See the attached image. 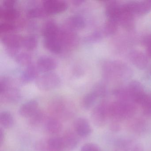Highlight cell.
<instances>
[{"label":"cell","instance_id":"obj_1","mask_svg":"<svg viewBox=\"0 0 151 151\" xmlns=\"http://www.w3.org/2000/svg\"><path fill=\"white\" fill-rule=\"evenodd\" d=\"M109 116L119 121L131 118L136 114V107L131 101H118L109 105Z\"/></svg>","mask_w":151,"mask_h":151},{"label":"cell","instance_id":"obj_2","mask_svg":"<svg viewBox=\"0 0 151 151\" xmlns=\"http://www.w3.org/2000/svg\"><path fill=\"white\" fill-rule=\"evenodd\" d=\"M35 82L36 86L40 90L49 91L59 87L60 85L61 79L56 73L48 72L39 76Z\"/></svg>","mask_w":151,"mask_h":151},{"label":"cell","instance_id":"obj_3","mask_svg":"<svg viewBox=\"0 0 151 151\" xmlns=\"http://www.w3.org/2000/svg\"><path fill=\"white\" fill-rule=\"evenodd\" d=\"M109 105L102 102L96 106L92 111V121L96 126L101 127L105 125L109 116Z\"/></svg>","mask_w":151,"mask_h":151},{"label":"cell","instance_id":"obj_4","mask_svg":"<svg viewBox=\"0 0 151 151\" xmlns=\"http://www.w3.org/2000/svg\"><path fill=\"white\" fill-rule=\"evenodd\" d=\"M103 71L106 77L113 76H124L128 69L125 65L117 61L107 62L103 64Z\"/></svg>","mask_w":151,"mask_h":151},{"label":"cell","instance_id":"obj_5","mask_svg":"<svg viewBox=\"0 0 151 151\" xmlns=\"http://www.w3.org/2000/svg\"><path fill=\"white\" fill-rule=\"evenodd\" d=\"M42 7L47 14H55L66 11L68 5L60 0H46L43 2Z\"/></svg>","mask_w":151,"mask_h":151},{"label":"cell","instance_id":"obj_6","mask_svg":"<svg viewBox=\"0 0 151 151\" xmlns=\"http://www.w3.org/2000/svg\"><path fill=\"white\" fill-rule=\"evenodd\" d=\"M1 40L7 49H20L22 46L23 37L19 34L7 33L3 34Z\"/></svg>","mask_w":151,"mask_h":151},{"label":"cell","instance_id":"obj_7","mask_svg":"<svg viewBox=\"0 0 151 151\" xmlns=\"http://www.w3.org/2000/svg\"><path fill=\"white\" fill-rule=\"evenodd\" d=\"M124 8L132 14L144 15L148 13L151 10L150 1L145 2H132L124 5Z\"/></svg>","mask_w":151,"mask_h":151},{"label":"cell","instance_id":"obj_8","mask_svg":"<svg viewBox=\"0 0 151 151\" xmlns=\"http://www.w3.org/2000/svg\"><path fill=\"white\" fill-rule=\"evenodd\" d=\"M127 89L132 101L139 104L146 93L141 84L137 81H132L130 83Z\"/></svg>","mask_w":151,"mask_h":151},{"label":"cell","instance_id":"obj_9","mask_svg":"<svg viewBox=\"0 0 151 151\" xmlns=\"http://www.w3.org/2000/svg\"><path fill=\"white\" fill-rule=\"evenodd\" d=\"M74 128L76 133L82 137H88L91 132L90 123L87 120L83 117H79L75 121Z\"/></svg>","mask_w":151,"mask_h":151},{"label":"cell","instance_id":"obj_10","mask_svg":"<svg viewBox=\"0 0 151 151\" xmlns=\"http://www.w3.org/2000/svg\"><path fill=\"white\" fill-rule=\"evenodd\" d=\"M57 64L56 60L52 57L43 56L38 59L37 66L40 71L48 73L54 70L57 67Z\"/></svg>","mask_w":151,"mask_h":151},{"label":"cell","instance_id":"obj_11","mask_svg":"<svg viewBox=\"0 0 151 151\" xmlns=\"http://www.w3.org/2000/svg\"><path fill=\"white\" fill-rule=\"evenodd\" d=\"M60 30L57 24L53 21H47L42 27L41 33L44 38L58 37Z\"/></svg>","mask_w":151,"mask_h":151},{"label":"cell","instance_id":"obj_12","mask_svg":"<svg viewBox=\"0 0 151 151\" xmlns=\"http://www.w3.org/2000/svg\"><path fill=\"white\" fill-rule=\"evenodd\" d=\"M1 99L8 103H14L18 102L21 98V94L17 88L11 86V84L6 90L1 93Z\"/></svg>","mask_w":151,"mask_h":151},{"label":"cell","instance_id":"obj_13","mask_svg":"<svg viewBox=\"0 0 151 151\" xmlns=\"http://www.w3.org/2000/svg\"><path fill=\"white\" fill-rule=\"evenodd\" d=\"M38 106V103L37 101H29L20 107L19 114L23 117L29 118L39 110Z\"/></svg>","mask_w":151,"mask_h":151},{"label":"cell","instance_id":"obj_14","mask_svg":"<svg viewBox=\"0 0 151 151\" xmlns=\"http://www.w3.org/2000/svg\"><path fill=\"white\" fill-rule=\"evenodd\" d=\"M38 68L37 65L31 64L27 66L21 75V82L23 83L26 84L30 83L33 80H36L39 77Z\"/></svg>","mask_w":151,"mask_h":151},{"label":"cell","instance_id":"obj_15","mask_svg":"<svg viewBox=\"0 0 151 151\" xmlns=\"http://www.w3.org/2000/svg\"><path fill=\"white\" fill-rule=\"evenodd\" d=\"M44 45L46 49L55 54L60 53L63 48V45L59 37L44 38Z\"/></svg>","mask_w":151,"mask_h":151},{"label":"cell","instance_id":"obj_16","mask_svg":"<svg viewBox=\"0 0 151 151\" xmlns=\"http://www.w3.org/2000/svg\"><path fill=\"white\" fill-rule=\"evenodd\" d=\"M85 25L84 18L80 15L72 16L67 20L68 29L73 31L82 29L84 28Z\"/></svg>","mask_w":151,"mask_h":151},{"label":"cell","instance_id":"obj_17","mask_svg":"<svg viewBox=\"0 0 151 151\" xmlns=\"http://www.w3.org/2000/svg\"><path fill=\"white\" fill-rule=\"evenodd\" d=\"M129 58L131 62L140 69L145 68L148 63L146 56L139 51H132L130 53Z\"/></svg>","mask_w":151,"mask_h":151},{"label":"cell","instance_id":"obj_18","mask_svg":"<svg viewBox=\"0 0 151 151\" xmlns=\"http://www.w3.org/2000/svg\"><path fill=\"white\" fill-rule=\"evenodd\" d=\"M118 21L122 26L126 29H131L134 26L133 14L125 10L122 6Z\"/></svg>","mask_w":151,"mask_h":151},{"label":"cell","instance_id":"obj_19","mask_svg":"<svg viewBox=\"0 0 151 151\" xmlns=\"http://www.w3.org/2000/svg\"><path fill=\"white\" fill-rule=\"evenodd\" d=\"M122 10V6H119L115 1H111L106 8V15L109 19L118 21Z\"/></svg>","mask_w":151,"mask_h":151},{"label":"cell","instance_id":"obj_20","mask_svg":"<svg viewBox=\"0 0 151 151\" xmlns=\"http://www.w3.org/2000/svg\"><path fill=\"white\" fill-rule=\"evenodd\" d=\"M18 11L15 8H1L0 9V18L5 22L14 21L19 17Z\"/></svg>","mask_w":151,"mask_h":151},{"label":"cell","instance_id":"obj_21","mask_svg":"<svg viewBox=\"0 0 151 151\" xmlns=\"http://www.w3.org/2000/svg\"><path fill=\"white\" fill-rule=\"evenodd\" d=\"M64 147L69 150H72L77 146L78 143V138L76 134L69 132H66L62 137Z\"/></svg>","mask_w":151,"mask_h":151},{"label":"cell","instance_id":"obj_22","mask_svg":"<svg viewBox=\"0 0 151 151\" xmlns=\"http://www.w3.org/2000/svg\"><path fill=\"white\" fill-rule=\"evenodd\" d=\"M46 129L49 133L57 134L61 131L62 125L59 120L54 118L48 119L45 123Z\"/></svg>","mask_w":151,"mask_h":151},{"label":"cell","instance_id":"obj_23","mask_svg":"<svg viewBox=\"0 0 151 151\" xmlns=\"http://www.w3.org/2000/svg\"><path fill=\"white\" fill-rule=\"evenodd\" d=\"M47 151H60L64 147L62 138L55 137L49 139L46 142Z\"/></svg>","mask_w":151,"mask_h":151},{"label":"cell","instance_id":"obj_24","mask_svg":"<svg viewBox=\"0 0 151 151\" xmlns=\"http://www.w3.org/2000/svg\"><path fill=\"white\" fill-rule=\"evenodd\" d=\"M14 59L18 64L22 66L27 67L32 64L31 55L29 53L26 52H21L20 50Z\"/></svg>","mask_w":151,"mask_h":151},{"label":"cell","instance_id":"obj_25","mask_svg":"<svg viewBox=\"0 0 151 151\" xmlns=\"http://www.w3.org/2000/svg\"><path fill=\"white\" fill-rule=\"evenodd\" d=\"M38 45V38L34 35H29L23 37L22 46L28 51L34 50Z\"/></svg>","mask_w":151,"mask_h":151},{"label":"cell","instance_id":"obj_26","mask_svg":"<svg viewBox=\"0 0 151 151\" xmlns=\"http://www.w3.org/2000/svg\"><path fill=\"white\" fill-rule=\"evenodd\" d=\"M0 122L3 128L10 129L14 125V117L8 111H3L0 114Z\"/></svg>","mask_w":151,"mask_h":151},{"label":"cell","instance_id":"obj_27","mask_svg":"<svg viewBox=\"0 0 151 151\" xmlns=\"http://www.w3.org/2000/svg\"><path fill=\"white\" fill-rule=\"evenodd\" d=\"M96 93L92 91L88 93L84 97L82 101L83 107L85 109H89L93 106L98 99Z\"/></svg>","mask_w":151,"mask_h":151},{"label":"cell","instance_id":"obj_28","mask_svg":"<svg viewBox=\"0 0 151 151\" xmlns=\"http://www.w3.org/2000/svg\"><path fill=\"white\" fill-rule=\"evenodd\" d=\"M139 105L142 107L145 115L151 116V95L146 93L140 101Z\"/></svg>","mask_w":151,"mask_h":151},{"label":"cell","instance_id":"obj_29","mask_svg":"<svg viewBox=\"0 0 151 151\" xmlns=\"http://www.w3.org/2000/svg\"><path fill=\"white\" fill-rule=\"evenodd\" d=\"M27 15L28 17L32 18H41L48 15L43 7L31 8L27 11Z\"/></svg>","mask_w":151,"mask_h":151},{"label":"cell","instance_id":"obj_30","mask_svg":"<svg viewBox=\"0 0 151 151\" xmlns=\"http://www.w3.org/2000/svg\"><path fill=\"white\" fill-rule=\"evenodd\" d=\"M118 21L112 19H109L104 27V32L106 35H113L116 33L118 27Z\"/></svg>","mask_w":151,"mask_h":151},{"label":"cell","instance_id":"obj_31","mask_svg":"<svg viewBox=\"0 0 151 151\" xmlns=\"http://www.w3.org/2000/svg\"><path fill=\"white\" fill-rule=\"evenodd\" d=\"M29 118V122L31 125L34 126H38L44 122L45 118V114L42 111L38 110Z\"/></svg>","mask_w":151,"mask_h":151},{"label":"cell","instance_id":"obj_32","mask_svg":"<svg viewBox=\"0 0 151 151\" xmlns=\"http://www.w3.org/2000/svg\"><path fill=\"white\" fill-rule=\"evenodd\" d=\"M15 29V25L11 22H4L0 24V33L1 34L12 33Z\"/></svg>","mask_w":151,"mask_h":151},{"label":"cell","instance_id":"obj_33","mask_svg":"<svg viewBox=\"0 0 151 151\" xmlns=\"http://www.w3.org/2000/svg\"><path fill=\"white\" fill-rule=\"evenodd\" d=\"M92 91L96 93L98 98H102L106 95V88L103 84L99 83L94 86Z\"/></svg>","mask_w":151,"mask_h":151},{"label":"cell","instance_id":"obj_34","mask_svg":"<svg viewBox=\"0 0 151 151\" xmlns=\"http://www.w3.org/2000/svg\"><path fill=\"white\" fill-rule=\"evenodd\" d=\"M102 38V34L99 31L95 32L86 37V41L87 42H93L99 40Z\"/></svg>","mask_w":151,"mask_h":151},{"label":"cell","instance_id":"obj_35","mask_svg":"<svg viewBox=\"0 0 151 151\" xmlns=\"http://www.w3.org/2000/svg\"><path fill=\"white\" fill-rule=\"evenodd\" d=\"M81 151H100V150L97 145L92 143H88L82 147Z\"/></svg>","mask_w":151,"mask_h":151},{"label":"cell","instance_id":"obj_36","mask_svg":"<svg viewBox=\"0 0 151 151\" xmlns=\"http://www.w3.org/2000/svg\"><path fill=\"white\" fill-rule=\"evenodd\" d=\"M16 1L13 0H7L4 1L3 7L5 8H14Z\"/></svg>","mask_w":151,"mask_h":151},{"label":"cell","instance_id":"obj_37","mask_svg":"<svg viewBox=\"0 0 151 151\" xmlns=\"http://www.w3.org/2000/svg\"><path fill=\"white\" fill-rule=\"evenodd\" d=\"M117 121L114 120V122L111 125V129L114 131H118L119 129H120V125L117 123Z\"/></svg>","mask_w":151,"mask_h":151},{"label":"cell","instance_id":"obj_38","mask_svg":"<svg viewBox=\"0 0 151 151\" xmlns=\"http://www.w3.org/2000/svg\"><path fill=\"white\" fill-rule=\"evenodd\" d=\"M143 43L147 47L149 45L151 44V34L147 37H146L144 40H143Z\"/></svg>","mask_w":151,"mask_h":151},{"label":"cell","instance_id":"obj_39","mask_svg":"<svg viewBox=\"0 0 151 151\" xmlns=\"http://www.w3.org/2000/svg\"><path fill=\"white\" fill-rule=\"evenodd\" d=\"M4 139H5L4 132L2 129H1V130H0V143L1 145L4 142Z\"/></svg>","mask_w":151,"mask_h":151},{"label":"cell","instance_id":"obj_40","mask_svg":"<svg viewBox=\"0 0 151 151\" xmlns=\"http://www.w3.org/2000/svg\"><path fill=\"white\" fill-rule=\"evenodd\" d=\"M147 53L148 56L151 58V44L147 46Z\"/></svg>","mask_w":151,"mask_h":151},{"label":"cell","instance_id":"obj_41","mask_svg":"<svg viewBox=\"0 0 151 151\" xmlns=\"http://www.w3.org/2000/svg\"><path fill=\"white\" fill-rule=\"evenodd\" d=\"M83 2V1H74V3H75V5H79Z\"/></svg>","mask_w":151,"mask_h":151},{"label":"cell","instance_id":"obj_42","mask_svg":"<svg viewBox=\"0 0 151 151\" xmlns=\"http://www.w3.org/2000/svg\"><path fill=\"white\" fill-rule=\"evenodd\" d=\"M149 74H150V76H151V67H150V69H149Z\"/></svg>","mask_w":151,"mask_h":151},{"label":"cell","instance_id":"obj_43","mask_svg":"<svg viewBox=\"0 0 151 151\" xmlns=\"http://www.w3.org/2000/svg\"></svg>","mask_w":151,"mask_h":151}]
</instances>
